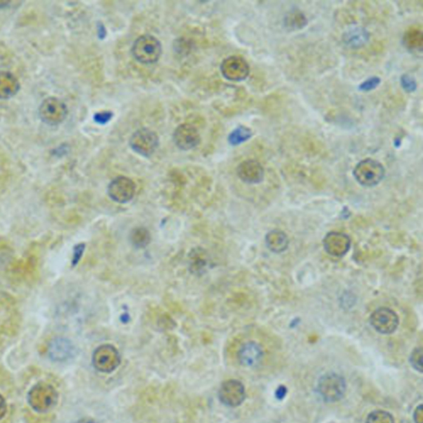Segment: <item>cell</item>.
Segmentation results:
<instances>
[{
    "instance_id": "27",
    "label": "cell",
    "mask_w": 423,
    "mask_h": 423,
    "mask_svg": "<svg viewBox=\"0 0 423 423\" xmlns=\"http://www.w3.org/2000/svg\"><path fill=\"white\" fill-rule=\"evenodd\" d=\"M411 366L415 369L416 371L422 372V347L416 348L412 352L409 359Z\"/></svg>"
},
{
    "instance_id": "30",
    "label": "cell",
    "mask_w": 423,
    "mask_h": 423,
    "mask_svg": "<svg viewBox=\"0 0 423 423\" xmlns=\"http://www.w3.org/2000/svg\"><path fill=\"white\" fill-rule=\"evenodd\" d=\"M112 117L113 114L111 112H101L94 116V120L99 123L105 124L109 122Z\"/></svg>"
},
{
    "instance_id": "22",
    "label": "cell",
    "mask_w": 423,
    "mask_h": 423,
    "mask_svg": "<svg viewBox=\"0 0 423 423\" xmlns=\"http://www.w3.org/2000/svg\"><path fill=\"white\" fill-rule=\"evenodd\" d=\"M404 43L405 47L409 50H422L423 44L422 32L420 29L411 28L405 32L404 36Z\"/></svg>"
},
{
    "instance_id": "17",
    "label": "cell",
    "mask_w": 423,
    "mask_h": 423,
    "mask_svg": "<svg viewBox=\"0 0 423 423\" xmlns=\"http://www.w3.org/2000/svg\"><path fill=\"white\" fill-rule=\"evenodd\" d=\"M371 39V33L364 27H353L348 29L342 35V41L347 48L358 50L366 45Z\"/></svg>"
},
{
    "instance_id": "12",
    "label": "cell",
    "mask_w": 423,
    "mask_h": 423,
    "mask_svg": "<svg viewBox=\"0 0 423 423\" xmlns=\"http://www.w3.org/2000/svg\"><path fill=\"white\" fill-rule=\"evenodd\" d=\"M236 358L240 366L249 368L259 367L263 362L265 351L263 347L254 341H249L239 347Z\"/></svg>"
},
{
    "instance_id": "15",
    "label": "cell",
    "mask_w": 423,
    "mask_h": 423,
    "mask_svg": "<svg viewBox=\"0 0 423 423\" xmlns=\"http://www.w3.org/2000/svg\"><path fill=\"white\" fill-rule=\"evenodd\" d=\"M236 173L240 180L249 185L259 184L265 177L262 165L256 160L244 161L238 165Z\"/></svg>"
},
{
    "instance_id": "24",
    "label": "cell",
    "mask_w": 423,
    "mask_h": 423,
    "mask_svg": "<svg viewBox=\"0 0 423 423\" xmlns=\"http://www.w3.org/2000/svg\"><path fill=\"white\" fill-rule=\"evenodd\" d=\"M252 136V132L250 128L245 126H239L231 132L228 136V142L231 146H238V145L247 142Z\"/></svg>"
},
{
    "instance_id": "14",
    "label": "cell",
    "mask_w": 423,
    "mask_h": 423,
    "mask_svg": "<svg viewBox=\"0 0 423 423\" xmlns=\"http://www.w3.org/2000/svg\"><path fill=\"white\" fill-rule=\"evenodd\" d=\"M174 143L180 150L189 151L200 143V135L196 127L190 124H182L174 132Z\"/></svg>"
},
{
    "instance_id": "32",
    "label": "cell",
    "mask_w": 423,
    "mask_h": 423,
    "mask_svg": "<svg viewBox=\"0 0 423 423\" xmlns=\"http://www.w3.org/2000/svg\"><path fill=\"white\" fill-rule=\"evenodd\" d=\"M7 413V404L2 395H0V420L6 416Z\"/></svg>"
},
{
    "instance_id": "1",
    "label": "cell",
    "mask_w": 423,
    "mask_h": 423,
    "mask_svg": "<svg viewBox=\"0 0 423 423\" xmlns=\"http://www.w3.org/2000/svg\"><path fill=\"white\" fill-rule=\"evenodd\" d=\"M28 401L36 412L47 413L55 408L58 401V393L52 385L41 382L34 385L29 391Z\"/></svg>"
},
{
    "instance_id": "10",
    "label": "cell",
    "mask_w": 423,
    "mask_h": 423,
    "mask_svg": "<svg viewBox=\"0 0 423 423\" xmlns=\"http://www.w3.org/2000/svg\"><path fill=\"white\" fill-rule=\"evenodd\" d=\"M136 185L126 176H118L111 181L107 187V194L112 200L118 204H126L134 198Z\"/></svg>"
},
{
    "instance_id": "4",
    "label": "cell",
    "mask_w": 423,
    "mask_h": 423,
    "mask_svg": "<svg viewBox=\"0 0 423 423\" xmlns=\"http://www.w3.org/2000/svg\"><path fill=\"white\" fill-rule=\"evenodd\" d=\"M347 384L342 375L329 373L321 377L318 383V392L322 399L329 403L342 400L345 395Z\"/></svg>"
},
{
    "instance_id": "20",
    "label": "cell",
    "mask_w": 423,
    "mask_h": 423,
    "mask_svg": "<svg viewBox=\"0 0 423 423\" xmlns=\"http://www.w3.org/2000/svg\"><path fill=\"white\" fill-rule=\"evenodd\" d=\"M285 27L289 30L296 31L305 28L308 24V19L304 12L298 10H294L288 12L284 19Z\"/></svg>"
},
{
    "instance_id": "3",
    "label": "cell",
    "mask_w": 423,
    "mask_h": 423,
    "mask_svg": "<svg viewBox=\"0 0 423 423\" xmlns=\"http://www.w3.org/2000/svg\"><path fill=\"white\" fill-rule=\"evenodd\" d=\"M385 169L380 161L367 158L355 165L353 176L356 181L364 187H374L384 180Z\"/></svg>"
},
{
    "instance_id": "26",
    "label": "cell",
    "mask_w": 423,
    "mask_h": 423,
    "mask_svg": "<svg viewBox=\"0 0 423 423\" xmlns=\"http://www.w3.org/2000/svg\"><path fill=\"white\" fill-rule=\"evenodd\" d=\"M400 84L402 88H403L406 92L413 93L414 91L417 90V85L415 79L410 76V74H403L400 78Z\"/></svg>"
},
{
    "instance_id": "16",
    "label": "cell",
    "mask_w": 423,
    "mask_h": 423,
    "mask_svg": "<svg viewBox=\"0 0 423 423\" xmlns=\"http://www.w3.org/2000/svg\"><path fill=\"white\" fill-rule=\"evenodd\" d=\"M76 353V347L69 339L56 338L50 343L48 354L54 362H65L73 358Z\"/></svg>"
},
{
    "instance_id": "18",
    "label": "cell",
    "mask_w": 423,
    "mask_h": 423,
    "mask_svg": "<svg viewBox=\"0 0 423 423\" xmlns=\"http://www.w3.org/2000/svg\"><path fill=\"white\" fill-rule=\"evenodd\" d=\"M265 245L269 251L274 253H282L287 250L289 239L285 232L280 230H272L265 236Z\"/></svg>"
},
{
    "instance_id": "28",
    "label": "cell",
    "mask_w": 423,
    "mask_h": 423,
    "mask_svg": "<svg viewBox=\"0 0 423 423\" xmlns=\"http://www.w3.org/2000/svg\"><path fill=\"white\" fill-rule=\"evenodd\" d=\"M381 80L380 77L373 76L367 79L359 86V90L362 92H370V91L375 90L380 84Z\"/></svg>"
},
{
    "instance_id": "25",
    "label": "cell",
    "mask_w": 423,
    "mask_h": 423,
    "mask_svg": "<svg viewBox=\"0 0 423 423\" xmlns=\"http://www.w3.org/2000/svg\"><path fill=\"white\" fill-rule=\"evenodd\" d=\"M366 423H395V418L389 412L375 410L369 414Z\"/></svg>"
},
{
    "instance_id": "19",
    "label": "cell",
    "mask_w": 423,
    "mask_h": 423,
    "mask_svg": "<svg viewBox=\"0 0 423 423\" xmlns=\"http://www.w3.org/2000/svg\"><path fill=\"white\" fill-rule=\"evenodd\" d=\"M20 85L10 72H0V99H8L19 92Z\"/></svg>"
},
{
    "instance_id": "34",
    "label": "cell",
    "mask_w": 423,
    "mask_h": 423,
    "mask_svg": "<svg viewBox=\"0 0 423 423\" xmlns=\"http://www.w3.org/2000/svg\"><path fill=\"white\" fill-rule=\"evenodd\" d=\"M76 423H97V422H95L94 420H91V418L86 417V418H82V420H79Z\"/></svg>"
},
{
    "instance_id": "23",
    "label": "cell",
    "mask_w": 423,
    "mask_h": 423,
    "mask_svg": "<svg viewBox=\"0 0 423 423\" xmlns=\"http://www.w3.org/2000/svg\"><path fill=\"white\" fill-rule=\"evenodd\" d=\"M208 265L205 251L202 249H194L190 254V269L194 273H203Z\"/></svg>"
},
{
    "instance_id": "29",
    "label": "cell",
    "mask_w": 423,
    "mask_h": 423,
    "mask_svg": "<svg viewBox=\"0 0 423 423\" xmlns=\"http://www.w3.org/2000/svg\"><path fill=\"white\" fill-rule=\"evenodd\" d=\"M85 244H78L76 247H74L73 252V258H72V265L73 267H76V265L79 263V261L81 260V257L83 256V253L85 251Z\"/></svg>"
},
{
    "instance_id": "33",
    "label": "cell",
    "mask_w": 423,
    "mask_h": 423,
    "mask_svg": "<svg viewBox=\"0 0 423 423\" xmlns=\"http://www.w3.org/2000/svg\"><path fill=\"white\" fill-rule=\"evenodd\" d=\"M286 392L287 391H286V389L284 386H280L279 389H278L276 391V396L278 399H283L286 395Z\"/></svg>"
},
{
    "instance_id": "21",
    "label": "cell",
    "mask_w": 423,
    "mask_h": 423,
    "mask_svg": "<svg viewBox=\"0 0 423 423\" xmlns=\"http://www.w3.org/2000/svg\"><path fill=\"white\" fill-rule=\"evenodd\" d=\"M130 243L135 248L147 247L151 242V234L146 227H138L132 229L130 235Z\"/></svg>"
},
{
    "instance_id": "7",
    "label": "cell",
    "mask_w": 423,
    "mask_h": 423,
    "mask_svg": "<svg viewBox=\"0 0 423 423\" xmlns=\"http://www.w3.org/2000/svg\"><path fill=\"white\" fill-rule=\"evenodd\" d=\"M370 323L377 333L389 335L397 330L400 324V318L391 309L379 308L371 313Z\"/></svg>"
},
{
    "instance_id": "31",
    "label": "cell",
    "mask_w": 423,
    "mask_h": 423,
    "mask_svg": "<svg viewBox=\"0 0 423 423\" xmlns=\"http://www.w3.org/2000/svg\"><path fill=\"white\" fill-rule=\"evenodd\" d=\"M423 407L422 404L417 406L413 413V420L415 423H423Z\"/></svg>"
},
{
    "instance_id": "11",
    "label": "cell",
    "mask_w": 423,
    "mask_h": 423,
    "mask_svg": "<svg viewBox=\"0 0 423 423\" xmlns=\"http://www.w3.org/2000/svg\"><path fill=\"white\" fill-rule=\"evenodd\" d=\"M221 72L227 80L239 82L246 80L250 73V68L243 57L231 56L223 61Z\"/></svg>"
},
{
    "instance_id": "2",
    "label": "cell",
    "mask_w": 423,
    "mask_h": 423,
    "mask_svg": "<svg viewBox=\"0 0 423 423\" xmlns=\"http://www.w3.org/2000/svg\"><path fill=\"white\" fill-rule=\"evenodd\" d=\"M163 47L160 41L152 35H143L134 41L132 48V56L140 63L154 64L160 59Z\"/></svg>"
},
{
    "instance_id": "5",
    "label": "cell",
    "mask_w": 423,
    "mask_h": 423,
    "mask_svg": "<svg viewBox=\"0 0 423 423\" xmlns=\"http://www.w3.org/2000/svg\"><path fill=\"white\" fill-rule=\"evenodd\" d=\"M92 363L98 371L109 374L119 367L121 355L114 346L103 344L94 351Z\"/></svg>"
},
{
    "instance_id": "13",
    "label": "cell",
    "mask_w": 423,
    "mask_h": 423,
    "mask_svg": "<svg viewBox=\"0 0 423 423\" xmlns=\"http://www.w3.org/2000/svg\"><path fill=\"white\" fill-rule=\"evenodd\" d=\"M351 240L350 236L340 231H331L323 239V247L331 256L341 258L350 251Z\"/></svg>"
},
{
    "instance_id": "6",
    "label": "cell",
    "mask_w": 423,
    "mask_h": 423,
    "mask_svg": "<svg viewBox=\"0 0 423 423\" xmlns=\"http://www.w3.org/2000/svg\"><path fill=\"white\" fill-rule=\"evenodd\" d=\"M130 146L138 154L149 157L154 154L158 147L159 138L155 132L148 128H141L132 136Z\"/></svg>"
},
{
    "instance_id": "9",
    "label": "cell",
    "mask_w": 423,
    "mask_h": 423,
    "mask_svg": "<svg viewBox=\"0 0 423 423\" xmlns=\"http://www.w3.org/2000/svg\"><path fill=\"white\" fill-rule=\"evenodd\" d=\"M68 116V107L56 98H48L39 107V117L49 125H57L63 122Z\"/></svg>"
},
{
    "instance_id": "8",
    "label": "cell",
    "mask_w": 423,
    "mask_h": 423,
    "mask_svg": "<svg viewBox=\"0 0 423 423\" xmlns=\"http://www.w3.org/2000/svg\"><path fill=\"white\" fill-rule=\"evenodd\" d=\"M220 402L227 407L236 408L242 404L246 399L244 385L238 380H228L220 386L218 391Z\"/></svg>"
}]
</instances>
